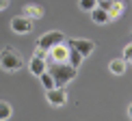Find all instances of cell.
<instances>
[{
	"instance_id": "1",
	"label": "cell",
	"mask_w": 132,
	"mask_h": 121,
	"mask_svg": "<svg viewBox=\"0 0 132 121\" xmlns=\"http://www.w3.org/2000/svg\"><path fill=\"white\" fill-rule=\"evenodd\" d=\"M46 71L52 76L54 87H65V84H69V82L76 78V74H78V69H74L69 63H48Z\"/></svg>"
},
{
	"instance_id": "2",
	"label": "cell",
	"mask_w": 132,
	"mask_h": 121,
	"mask_svg": "<svg viewBox=\"0 0 132 121\" xmlns=\"http://www.w3.org/2000/svg\"><path fill=\"white\" fill-rule=\"evenodd\" d=\"M0 67L4 71H9V74L20 71L24 67V58H22V54L18 50H13L11 46H4L2 50H0Z\"/></svg>"
},
{
	"instance_id": "3",
	"label": "cell",
	"mask_w": 132,
	"mask_h": 121,
	"mask_svg": "<svg viewBox=\"0 0 132 121\" xmlns=\"http://www.w3.org/2000/svg\"><path fill=\"white\" fill-rule=\"evenodd\" d=\"M65 41V35L61 30H48L43 32L39 37V41H37V48H41V50H50L52 46H56V43H63Z\"/></svg>"
},
{
	"instance_id": "4",
	"label": "cell",
	"mask_w": 132,
	"mask_h": 121,
	"mask_svg": "<svg viewBox=\"0 0 132 121\" xmlns=\"http://www.w3.org/2000/svg\"><path fill=\"white\" fill-rule=\"evenodd\" d=\"M67 54H69V48L67 43H56V46H52L50 50L46 54V63H67Z\"/></svg>"
},
{
	"instance_id": "5",
	"label": "cell",
	"mask_w": 132,
	"mask_h": 121,
	"mask_svg": "<svg viewBox=\"0 0 132 121\" xmlns=\"http://www.w3.org/2000/svg\"><path fill=\"white\" fill-rule=\"evenodd\" d=\"M46 100L54 108L65 106V104H67V91H65V87H54V89L46 91Z\"/></svg>"
},
{
	"instance_id": "6",
	"label": "cell",
	"mask_w": 132,
	"mask_h": 121,
	"mask_svg": "<svg viewBox=\"0 0 132 121\" xmlns=\"http://www.w3.org/2000/svg\"><path fill=\"white\" fill-rule=\"evenodd\" d=\"M65 43H67L69 48H74V50H78L85 58L95 50V43H93L91 39H80V37H76V39H65Z\"/></svg>"
},
{
	"instance_id": "7",
	"label": "cell",
	"mask_w": 132,
	"mask_h": 121,
	"mask_svg": "<svg viewBox=\"0 0 132 121\" xmlns=\"http://www.w3.org/2000/svg\"><path fill=\"white\" fill-rule=\"evenodd\" d=\"M35 22L24 18V15H15L13 20H11V30L18 32V35H28V32H32V28H35Z\"/></svg>"
},
{
	"instance_id": "8",
	"label": "cell",
	"mask_w": 132,
	"mask_h": 121,
	"mask_svg": "<svg viewBox=\"0 0 132 121\" xmlns=\"http://www.w3.org/2000/svg\"><path fill=\"white\" fill-rule=\"evenodd\" d=\"M22 15L24 18H28V20H41L43 18V7L41 4H37V2H28V4H24V9H22Z\"/></svg>"
},
{
	"instance_id": "9",
	"label": "cell",
	"mask_w": 132,
	"mask_h": 121,
	"mask_svg": "<svg viewBox=\"0 0 132 121\" xmlns=\"http://www.w3.org/2000/svg\"><path fill=\"white\" fill-rule=\"evenodd\" d=\"M46 67H48V63H46L43 58H39V56H32V58L28 60V71L35 76V78H39L43 71H46Z\"/></svg>"
},
{
	"instance_id": "10",
	"label": "cell",
	"mask_w": 132,
	"mask_h": 121,
	"mask_svg": "<svg viewBox=\"0 0 132 121\" xmlns=\"http://www.w3.org/2000/svg\"><path fill=\"white\" fill-rule=\"evenodd\" d=\"M108 18L113 20H117V18H121V15L126 13V4H123V0H111V7H108Z\"/></svg>"
},
{
	"instance_id": "11",
	"label": "cell",
	"mask_w": 132,
	"mask_h": 121,
	"mask_svg": "<svg viewBox=\"0 0 132 121\" xmlns=\"http://www.w3.org/2000/svg\"><path fill=\"white\" fill-rule=\"evenodd\" d=\"M89 13H91L93 24H97V26H106L108 22H111V18H108V13H106L104 9H97V7H95V9H91Z\"/></svg>"
},
{
	"instance_id": "12",
	"label": "cell",
	"mask_w": 132,
	"mask_h": 121,
	"mask_svg": "<svg viewBox=\"0 0 132 121\" xmlns=\"http://www.w3.org/2000/svg\"><path fill=\"white\" fill-rule=\"evenodd\" d=\"M126 69H128V63H126L123 58H115L108 63V71H111L113 76H123Z\"/></svg>"
},
{
	"instance_id": "13",
	"label": "cell",
	"mask_w": 132,
	"mask_h": 121,
	"mask_svg": "<svg viewBox=\"0 0 132 121\" xmlns=\"http://www.w3.org/2000/svg\"><path fill=\"white\" fill-rule=\"evenodd\" d=\"M69 48V46H67ZM82 60H85V56L78 52V50H74V48H69V54H67V63L71 65L74 69H78L80 65H82Z\"/></svg>"
},
{
	"instance_id": "14",
	"label": "cell",
	"mask_w": 132,
	"mask_h": 121,
	"mask_svg": "<svg viewBox=\"0 0 132 121\" xmlns=\"http://www.w3.org/2000/svg\"><path fill=\"white\" fill-rule=\"evenodd\" d=\"M11 115H13L11 104H9V102H0V121H9Z\"/></svg>"
},
{
	"instance_id": "15",
	"label": "cell",
	"mask_w": 132,
	"mask_h": 121,
	"mask_svg": "<svg viewBox=\"0 0 132 121\" xmlns=\"http://www.w3.org/2000/svg\"><path fill=\"white\" fill-rule=\"evenodd\" d=\"M39 80H41V84H43V89H46V91L54 89V80H52V76L48 74V71H43V74L39 76Z\"/></svg>"
},
{
	"instance_id": "16",
	"label": "cell",
	"mask_w": 132,
	"mask_h": 121,
	"mask_svg": "<svg viewBox=\"0 0 132 121\" xmlns=\"http://www.w3.org/2000/svg\"><path fill=\"white\" fill-rule=\"evenodd\" d=\"M78 7H80L82 11H87V13H89L91 9L97 7V0H78Z\"/></svg>"
},
{
	"instance_id": "17",
	"label": "cell",
	"mask_w": 132,
	"mask_h": 121,
	"mask_svg": "<svg viewBox=\"0 0 132 121\" xmlns=\"http://www.w3.org/2000/svg\"><path fill=\"white\" fill-rule=\"evenodd\" d=\"M123 60H126V63L132 60V46H130V43H126V48H123Z\"/></svg>"
},
{
	"instance_id": "18",
	"label": "cell",
	"mask_w": 132,
	"mask_h": 121,
	"mask_svg": "<svg viewBox=\"0 0 132 121\" xmlns=\"http://www.w3.org/2000/svg\"><path fill=\"white\" fill-rule=\"evenodd\" d=\"M9 2H11V0H0V11L7 9V7H9Z\"/></svg>"
}]
</instances>
